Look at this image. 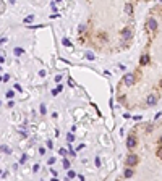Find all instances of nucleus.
Wrapping results in <instances>:
<instances>
[{"label": "nucleus", "instance_id": "f257e3e1", "mask_svg": "<svg viewBox=\"0 0 162 181\" xmlns=\"http://www.w3.org/2000/svg\"><path fill=\"white\" fill-rule=\"evenodd\" d=\"M131 29L130 28H123V31H122V37H123V40H130L131 39Z\"/></svg>", "mask_w": 162, "mask_h": 181}, {"label": "nucleus", "instance_id": "f03ea898", "mask_svg": "<svg viewBox=\"0 0 162 181\" xmlns=\"http://www.w3.org/2000/svg\"><path fill=\"white\" fill-rule=\"evenodd\" d=\"M148 29H149V31H156V29H157V21H156L154 18H149V21H148Z\"/></svg>", "mask_w": 162, "mask_h": 181}, {"label": "nucleus", "instance_id": "7ed1b4c3", "mask_svg": "<svg viewBox=\"0 0 162 181\" xmlns=\"http://www.w3.org/2000/svg\"><path fill=\"white\" fill-rule=\"evenodd\" d=\"M136 163H138V155H130L127 159V165L128 167H135Z\"/></svg>", "mask_w": 162, "mask_h": 181}, {"label": "nucleus", "instance_id": "20e7f679", "mask_svg": "<svg viewBox=\"0 0 162 181\" xmlns=\"http://www.w3.org/2000/svg\"><path fill=\"white\" fill-rule=\"evenodd\" d=\"M123 83L127 84V86H131V84L135 83V76L131 75V73H130V75H125V78H123Z\"/></svg>", "mask_w": 162, "mask_h": 181}, {"label": "nucleus", "instance_id": "39448f33", "mask_svg": "<svg viewBox=\"0 0 162 181\" xmlns=\"http://www.w3.org/2000/svg\"><path fill=\"white\" fill-rule=\"evenodd\" d=\"M157 104V95L156 94H149L148 95V105H156Z\"/></svg>", "mask_w": 162, "mask_h": 181}, {"label": "nucleus", "instance_id": "423d86ee", "mask_svg": "<svg viewBox=\"0 0 162 181\" xmlns=\"http://www.w3.org/2000/svg\"><path fill=\"white\" fill-rule=\"evenodd\" d=\"M127 146H128V149H133L136 146V137L135 136H130L128 139H127Z\"/></svg>", "mask_w": 162, "mask_h": 181}, {"label": "nucleus", "instance_id": "0eeeda50", "mask_svg": "<svg viewBox=\"0 0 162 181\" xmlns=\"http://www.w3.org/2000/svg\"><path fill=\"white\" fill-rule=\"evenodd\" d=\"M140 63H141V65H148V63H149V55H143V57L140 58Z\"/></svg>", "mask_w": 162, "mask_h": 181}, {"label": "nucleus", "instance_id": "6e6552de", "mask_svg": "<svg viewBox=\"0 0 162 181\" xmlns=\"http://www.w3.org/2000/svg\"><path fill=\"white\" fill-rule=\"evenodd\" d=\"M13 52H15V55H16V57H20V55H23V53H25V50H23V49H20V47H16V49H15Z\"/></svg>", "mask_w": 162, "mask_h": 181}, {"label": "nucleus", "instance_id": "1a4fd4ad", "mask_svg": "<svg viewBox=\"0 0 162 181\" xmlns=\"http://www.w3.org/2000/svg\"><path fill=\"white\" fill-rule=\"evenodd\" d=\"M0 150H2V152H5V154H10V152H11L8 146H0Z\"/></svg>", "mask_w": 162, "mask_h": 181}, {"label": "nucleus", "instance_id": "9d476101", "mask_svg": "<svg viewBox=\"0 0 162 181\" xmlns=\"http://www.w3.org/2000/svg\"><path fill=\"white\" fill-rule=\"evenodd\" d=\"M62 44H63V45H67V47H71V42H70L67 37H63V39H62Z\"/></svg>", "mask_w": 162, "mask_h": 181}, {"label": "nucleus", "instance_id": "9b49d317", "mask_svg": "<svg viewBox=\"0 0 162 181\" xmlns=\"http://www.w3.org/2000/svg\"><path fill=\"white\" fill-rule=\"evenodd\" d=\"M130 176H133V170H131V168H128V170L125 171V178H130Z\"/></svg>", "mask_w": 162, "mask_h": 181}, {"label": "nucleus", "instance_id": "f8f14e48", "mask_svg": "<svg viewBox=\"0 0 162 181\" xmlns=\"http://www.w3.org/2000/svg\"><path fill=\"white\" fill-rule=\"evenodd\" d=\"M26 162H28V155H26V154H23V155H21V159H20V163H26Z\"/></svg>", "mask_w": 162, "mask_h": 181}, {"label": "nucleus", "instance_id": "ddd939ff", "mask_svg": "<svg viewBox=\"0 0 162 181\" xmlns=\"http://www.w3.org/2000/svg\"><path fill=\"white\" fill-rule=\"evenodd\" d=\"M33 21H34V16L33 15H29L28 18H25V23H33Z\"/></svg>", "mask_w": 162, "mask_h": 181}, {"label": "nucleus", "instance_id": "4468645a", "mask_svg": "<svg viewBox=\"0 0 162 181\" xmlns=\"http://www.w3.org/2000/svg\"><path fill=\"white\" fill-rule=\"evenodd\" d=\"M58 154H60V155H65V157H67V155H68V150H65V149L62 147V149L58 150Z\"/></svg>", "mask_w": 162, "mask_h": 181}, {"label": "nucleus", "instance_id": "2eb2a0df", "mask_svg": "<svg viewBox=\"0 0 162 181\" xmlns=\"http://www.w3.org/2000/svg\"><path fill=\"white\" fill-rule=\"evenodd\" d=\"M131 10H133V8H131V5H130V3L125 5V11H127V13H131Z\"/></svg>", "mask_w": 162, "mask_h": 181}, {"label": "nucleus", "instance_id": "dca6fc26", "mask_svg": "<svg viewBox=\"0 0 162 181\" xmlns=\"http://www.w3.org/2000/svg\"><path fill=\"white\" fill-rule=\"evenodd\" d=\"M60 90H62V86H58L57 89H53V90H52V95H57V94L60 92Z\"/></svg>", "mask_w": 162, "mask_h": 181}, {"label": "nucleus", "instance_id": "f3484780", "mask_svg": "<svg viewBox=\"0 0 162 181\" xmlns=\"http://www.w3.org/2000/svg\"><path fill=\"white\" fill-rule=\"evenodd\" d=\"M73 139H75V136L71 134V133H68V134H67V141H68V142H71Z\"/></svg>", "mask_w": 162, "mask_h": 181}, {"label": "nucleus", "instance_id": "a211bd4d", "mask_svg": "<svg viewBox=\"0 0 162 181\" xmlns=\"http://www.w3.org/2000/svg\"><path fill=\"white\" fill-rule=\"evenodd\" d=\"M86 58H88V60H94V53H91V52H86Z\"/></svg>", "mask_w": 162, "mask_h": 181}, {"label": "nucleus", "instance_id": "6ab92c4d", "mask_svg": "<svg viewBox=\"0 0 162 181\" xmlns=\"http://www.w3.org/2000/svg\"><path fill=\"white\" fill-rule=\"evenodd\" d=\"M13 95H15L13 90H7V97H8V99H13Z\"/></svg>", "mask_w": 162, "mask_h": 181}, {"label": "nucleus", "instance_id": "aec40b11", "mask_svg": "<svg viewBox=\"0 0 162 181\" xmlns=\"http://www.w3.org/2000/svg\"><path fill=\"white\" fill-rule=\"evenodd\" d=\"M63 167H65V168H70V162H68V159H63Z\"/></svg>", "mask_w": 162, "mask_h": 181}, {"label": "nucleus", "instance_id": "412c9836", "mask_svg": "<svg viewBox=\"0 0 162 181\" xmlns=\"http://www.w3.org/2000/svg\"><path fill=\"white\" fill-rule=\"evenodd\" d=\"M41 113H42V115H45V113H47V108H45V105H41Z\"/></svg>", "mask_w": 162, "mask_h": 181}, {"label": "nucleus", "instance_id": "4be33fe9", "mask_svg": "<svg viewBox=\"0 0 162 181\" xmlns=\"http://www.w3.org/2000/svg\"><path fill=\"white\" fill-rule=\"evenodd\" d=\"M75 176H76V173H75L73 170H70V171H68V178H75Z\"/></svg>", "mask_w": 162, "mask_h": 181}, {"label": "nucleus", "instance_id": "5701e85b", "mask_svg": "<svg viewBox=\"0 0 162 181\" xmlns=\"http://www.w3.org/2000/svg\"><path fill=\"white\" fill-rule=\"evenodd\" d=\"M84 29H86V26H84V24H80V28H78V32H83Z\"/></svg>", "mask_w": 162, "mask_h": 181}, {"label": "nucleus", "instance_id": "b1692460", "mask_svg": "<svg viewBox=\"0 0 162 181\" xmlns=\"http://www.w3.org/2000/svg\"><path fill=\"white\" fill-rule=\"evenodd\" d=\"M47 162H49V165H52V163H55V157H50V159H49V160H47Z\"/></svg>", "mask_w": 162, "mask_h": 181}, {"label": "nucleus", "instance_id": "393cba45", "mask_svg": "<svg viewBox=\"0 0 162 181\" xmlns=\"http://www.w3.org/2000/svg\"><path fill=\"white\" fill-rule=\"evenodd\" d=\"M94 162H96V167H101V159H99V157H96Z\"/></svg>", "mask_w": 162, "mask_h": 181}, {"label": "nucleus", "instance_id": "a878e982", "mask_svg": "<svg viewBox=\"0 0 162 181\" xmlns=\"http://www.w3.org/2000/svg\"><path fill=\"white\" fill-rule=\"evenodd\" d=\"M2 81H3V83H7V81H10V76H8V75H5V76L2 78Z\"/></svg>", "mask_w": 162, "mask_h": 181}, {"label": "nucleus", "instance_id": "bb28decb", "mask_svg": "<svg viewBox=\"0 0 162 181\" xmlns=\"http://www.w3.org/2000/svg\"><path fill=\"white\" fill-rule=\"evenodd\" d=\"M60 81H62V75H57L55 76V83H60Z\"/></svg>", "mask_w": 162, "mask_h": 181}, {"label": "nucleus", "instance_id": "cd10ccee", "mask_svg": "<svg viewBox=\"0 0 162 181\" xmlns=\"http://www.w3.org/2000/svg\"><path fill=\"white\" fill-rule=\"evenodd\" d=\"M50 7H52V10H53V11H55V10H57V3H55V2H52V3H50Z\"/></svg>", "mask_w": 162, "mask_h": 181}, {"label": "nucleus", "instance_id": "c85d7f7f", "mask_svg": "<svg viewBox=\"0 0 162 181\" xmlns=\"http://www.w3.org/2000/svg\"><path fill=\"white\" fill-rule=\"evenodd\" d=\"M45 144H47V147H49V149H52V147H53V144H52V141H47Z\"/></svg>", "mask_w": 162, "mask_h": 181}, {"label": "nucleus", "instance_id": "c756f323", "mask_svg": "<svg viewBox=\"0 0 162 181\" xmlns=\"http://www.w3.org/2000/svg\"><path fill=\"white\" fill-rule=\"evenodd\" d=\"M5 42H8L7 37H2V39H0V44H5Z\"/></svg>", "mask_w": 162, "mask_h": 181}, {"label": "nucleus", "instance_id": "7c9ffc66", "mask_svg": "<svg viewBox=\"0 0 162 181\" xmlns=\"http://www.w3.org/2000/svg\"><path fill=\"white\" fill-rule=\"evenodd\" d=\"M33 170H34V171H39V165H37V163H36V165L33 167Z\"/></svg>", "mask_w": 162, "mask_h": 181}, {"label": "nucleus", "instance_id": "2f4dec72", "mask_svg": "<svg viewBox=\"0 0 162 181\" xmlns=\"http://www.w3.org/2000/svg\"><path fill=\"white\" fill-rule=\"evenodd\" d=\"M135 120H136V121H140V120H143V117H141V115H136Z\"/></svg>", "mask_w": 162, "mask_h": 181}, {"label": "nucleus", "instance_id": "473e14b6", "mask_svg": "<svg viewBox=\"0 0 162 181\" xmlns=\"http://www.w3.org/2000/svg\"><path fill=\"white\" fill-rule=\"evenodd\" d=\"M52 181H58V179H57V178H53V179H52Z\"/></svg>", "mask_w": 162, "mask_h": 181}]
</instances>
